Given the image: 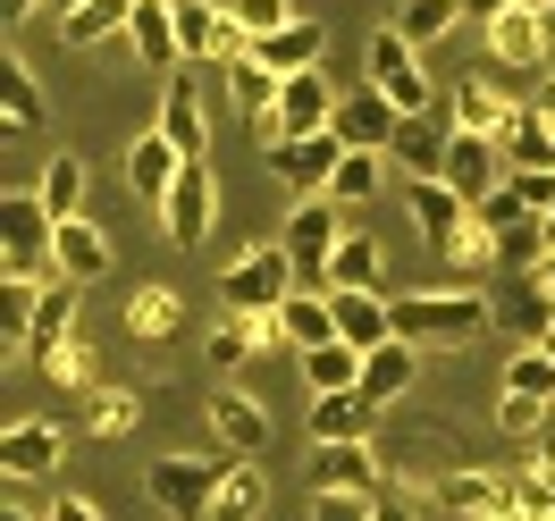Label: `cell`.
<instances>
[{
    "mask_svg": "<svg viewBox=\"0 0 555 521\" xmlns=\"http://www.w3.org/2000/svg\"><path fill=\"white\" fill-rule=\"evenodd\" d=\"M488 328L480 286H429V295H396V337L404 346H472Z\"/></svg>",
    "mask_w": 555,
    "mask_h": 521,
    "instance_id": "1",
    "label": "cell"
},
{
    "mask_svg": "<svg viewBox=\"0 0 555 521\" xmlns=\"http://www.w3.org/2000/svg\"><path fill=\"white\" fill-rule=\"evenodd\" d=\"M228 463H236V454H169V463H152V471H143L152 513H169V521H210Z\"/></svg>",
    "mask_w": 555,
    "mask_h": 521,
    "instance_id": "2",
    "label": "cell"
},
{
    "mask_svg": "<svg viewBox=\"0 0 555 521\" xmlns=\"http://www.w3.org/2000/svg\"><path fill=\"white\" fill-rule=\"evenodd\" d=\"M51 227L60 219H51L42 194H0V270L51 286Z\"/></svg>",
    "mask_w": 555,
    "mask_h": 521,
    "instance_id": "3",
    "label": "cell"
},
{
    "mask_svg": "<svg viewBox=\"0 0 555 521\" xmlns=\"http://www.w3.org/2000/svg\"><path fill=\"white\" fill-rule=\"evenodd\" d=\"M219 295H228V312H278L295 295V252L286 244H244L219 270Z\"/></svg>",
    "mask_w": 555,
    "mask_h": 521,
    "instance_id": "4",
    "label": "cell"
},
{
    "mask_svg": "<svg viewBox=\"0 0 555 521\" xmlns=\"http://www.w3.org/2000/svg\"><path fill=\"white\" fill-rule=\"evenodd\" d=\"M362 68H371V84H379L404 118H421V109L438 102V84H429V68H421V51L396 35V26H379V35L362 42Z\"/></svg>",
    "mask_w": 555,
    "mask_h": 521,
    "instance_id": "5",
    "label": "cell"
},
{
    "mask_svg": "<svg viewBox=\"0 0 555 521\" xmlns=\"http://www.w3.org/2000/svg\"><path fill=\"white\" fill-rule=\"evenodd\" d=\"M261 160H270V177L295 194V203H312V194H328L346 143H337V135H278V143H261Z\"/></svg>",
    "mask_w": 555,
    "mask_h": 521,
    "instance_id": "6",
    "label": "cell"
},
{
    "mask_svg": "<svg viewBox=\"0 0 555 521\" xmlns=\"http://www.w3.org/2000/svg\"><path fill=\"white\" fill-rule=\"evenodd\" d=\"M555 26H547V0H514L505 17H488V68H547Z\"/></svg>",
    "mask_w": 555,
    "mask_h": 521,
    "instance_id": "7",
    "label": "cell"
},
{
    "mask_svg": "<svg viewBox=\"0 0 555 521\" xmlns=\"http://www.w3.org/2000/svg\"><path fill=\"white\" fill-rule=\"evenodd\" d=\"M286 252H295V278H328V261H337V244H346V210L328 203V194H312V203H295V219H286Z\"/></svg>",
    "mask_w": 555,
    "mask_h": 521,
    "instance_id": "8",
    "label": "cell"
},
{
    "mask_svg": "<svg viewBox=\"0 0 555 521\" xmlns=\"http://www.w3.org/2000/svg\"><path fill=\"white\" fill-rule=\"evenodd\" d=\"M337 102H346V93L328 84V68L286 76V84H278V118H270V135H261V143H278V135H328Z\"/></svg>",
    "mask_w": 555,
    "mask_h": 521,
    "instance_id": "9",
    "label": "cell"
},
{
    "mask_svg": "<svg viewBox=\"0 0 555 521\" xmlns=\"http://www.w3.org/2000/svg\"><path fill=\"white\" fill-rule=\"evenodd\" d=\"M210 219H219V177H210V160H185V177L169 185V203H160V227H169V244H194L210 236Z\"/></svg>",
    "mask_w": 555,
    "mask_h": 521,
    "instance_id": "10",
    "label": "cell"
},
{
    "mask_svg": "<svg viewBox=\"0 0 555 521\" xmlns=\"http://www.w3.org/2000/svg\"><path fill=\"white\" fill-rule=\"evenodd\" d=\"M396 127H404V109L387 102L379 84H353L346 102H337V118H328V135L346 143V152H387V143H396Z\"/></svg>",
    "mask_w": 555,
    "mask_h": 521,
    "instance_id": "11",
    "label": "cell"
},
{
    "mask_svg": "<svg viewBox=\"0 0 555 521\" xmlns=\"http://www.w3.org/2000/svg\"><path fill=\"white\" fill-rule=\"evenodd\" d=\"M210 446L236 454V463H261V446H270V413H261V395L219 387V395H210Z\"/></svg>",
    "mask_w": 555,
    "mask_h": 521,
    "instance_id": "12",
    "label": "cell"
},
{
    "mask_svg": "<svg viewBox=\"0 0 555 521\" xmlns=\"http://www.w3.org/2000/svg\"><path fill=\"white\" fill-rule=\"evenodd\" d=\"M177 42H185V60H219V68L253 51L244 26L228 17V0H219V9H210V0H177Z\"/></svg>",
    "mask_w": 555,
    "mask_h": 521,
    "instance_id": "13",
    "label": "cell"
},
{
    "mask_svg": "<svg viewBox=\"0 0 555 521\" xmlns=\"http://www.w3.org/2000/svg\"><path fill=\"white\" fill-rule=\"evenodd\" d=\"M505 177H514V160H505V143H496V135H463V127H454V152H447V185L463 194V203H488V194H496Z\"/></svg>",
    "mask_w": 555,
    "mask_h": 521,
    "instance_id": "14",
    "label": "cell"
},
{
    "mask_svg": "<svg viewBox=\"0 0 555 521\" xmlns=\"http://www.w3.org/2000/svg\"><path fill=\"white\" fill-rule=\"evenodd\" d=\"M328 303H337V337L346 346L379 353L396 337V295H379V286H328Z\"/></svg>",
    "mask_w": 555,
    "mask_h": 521,
    "instance_id": "15",
    "label": "cell"
},
{
    "mask_svg": "<svg viewBox=\"0 0 555 521\" xmlns=\"http://www.w3.org/2000/svg\"><path fill=\"white\" fill-rule=\"evenodd\" d=\"M413 227L429 252H454L463 244V227H472V203L454 194L447 177H413Z\"/></svg>",
    "mask_w": 555,
    "mask_h": 521,
    "instance_id": "16",
    "label": "cell"
},
{
    "mask_svg": "<svg viewBox=\"0 0 555 521\" xmlns=\"http://www.w3.org/2000/svg\"><path fill=\"white\" fill-rule=\"evenodd\" d=\"M109 270V236L76 210V219H60L51 227V278H76V286H93Z\"/></svg>",
    "mask_w": 555,
    "mask_h": 521,
    "instance_id": "17",
    "label": "cell"
},
{
    "mask_svg": "<svg viewBox=\"0 0 555 521\" xmlns=\"http://www.w3.org/2000/svg\"><path fill=\"white\" fill-rule=\"evenodd\" d=\"M438 505L463 521H505V505H514V471H447L438 480Z\"/></svg>",
    "mask_w": 555,
    "mask_h": 521,
    "instance_id": "18",
    "label": "cell"
},
{
    "mask_svg": "<svg viewBox=\"0 0 555 521\" xmlns=\"http://www.w3.org/2000/svg\"><path fill=\"white\" fill-rule=\"evenodd\" d=\"M387 404H371L362 387H346V395H312V446H353V438H371L379 429Z\"/></svg>",
    "mask_w": 555,
    "mask_h": 521,
    "instance_id": "19",
    "label": "cell"
},
{
    "mask_svg": "<svg viewBox=\"0 0 555 521\" xmlns=\"http://www.w3.org/2000/svg\"><path fill=\"white\" fill-rule=\"evenodd\" d=\"M160 135H169L185 160L210 152V109H203V84H194V76H169V93H160Z\"/></svg>",
    "mask_w": 555,
    "mask_h": 521,
    "instance_id": "20",
    "label": "cell"
},
{
    "mask_svg": "<svg viewBox=\"0 0 555 521\" xmlns=\"http://www.w3.org/2000/svg\"><path fill=\"white\" fill-rule=\"evenodd\" d=\"M278 84H286V76L261 68L253 51H244V60H228V109H236L253 135H270V118H278Z\"/></svg>",
    "mask_w": 555,
    "mask_h": 521,
    "instance_id": "21",
    "label": "cell"
},
{
    "mask_svg": "<svg viewBox=\"0 0 555 521\" xmlns=\"http://www.w3.org/2000/svg\"><path fill=\"white\" fill-rule=\"evenodd\" d=\"M177 177H185V152H177L160 127L127 143V185H135L143 203H169V185H177Z\"/></svg>",
    "mask_w": 555,
    "mask_h": 521,
    "instance_id": "22",
    "label": "cell"
},
{
    "mask_svg": "<svg viewBox=\"0 0 555 521\" xmlns=\"http://www.w3.org/2000/svg\"><path fill=\"white\" fill-rule=\"evenodd\" d=\"M261 346H278V312H228L210 328V370L228 379V370H244Z\"/></svg>",
    "mask_w": 555,
    "mask_h": 521,
    "instance_id": "23",
    "label": "cell"
},
{
    "mask_svg": "<svg viewBox=\"0 0 555 521\" xmlns=\"http://www.w3.org/2000/svg\"><path fill=\"white\" fill-rule=\"evenodd\" d=\"M60 446H68V438H60L51 420H17V429L0 438V471L26 487V480H42V471H60Z\"/></svg>",
    "mask_w": 555,
    "mask_h": 521,
    "instance_id": "24",
    "label": "cell"
},
{
    "mask_svg": "<svg viewBox=\"0 0 555 521\" xmlns=\"http://www.w3.org/2000/svg\"><path fill=\"white\" fill-rule=\"evenodd\" d=\"M76 337V278H51L42 286V303H35V328H26V362H51V353Z\"/></svg>",
    "mask_w": 555,
    "mask_h": 521,
    "instance_id": "25",
    "label": "cell"
},
{
    "mask_svg": "<svg viewBox=\"0 0 555 521\" xmlns=\"http://www.w3.org/2000/svg\"><path fill=\"white\" fill-rule=\"evenodd\" d=\"M143 68H185V42H177V0H135V26H127Z\"/></svg>",
    "mask_w": 555,
    "mask_h": 521,
    "instance_id": "26",
    "label": "cell"
},
{
    "mask_svg": "<svg viewBox=\"0 0 555 521\" xmlns=\"http://www.w3.org/2000/svg\"><path fill=\"white\" fill-rule=\"evenodd\" d=\"M421 379V346H404V337H387L379 353H362V395L371 404H404Z\"/></svg>",
    "mask_w": 555,
    "mask_h": 521,
    "instance_id": "27",
    "label": "cell"
},
{
    "mask_svg": "<svg viewBox=\"0 0 555 521\" xmlns=\"http://www.w3.org/2000/svg\"><path fill=\"white\" fill-rule=\"evenodd\" d=\"M0 127H9V135H42V127H51V102H42V84L26 76L17 51L0 60Z\"/></svg>",
    "mask_w": 555,
    "mask_h": 521,
    "instance_id": "28",
    "label": "cell"
},
{
    "mask_svg": "<svg viewBox=\"0 0 555 521\" xmlns=\"http://www.w3.org/2000/svg\"><path fill=\"white\" fill-rule=\"evenodd\" d=\"M496 143H505L514 169H555V118L539 102H514V118L496 127Z\"/></svg>",
    "mask_w": 555,
    "mask_h": 521,
    "instance_id": "29",
    "label": "cell"
},
{
    "mask_svg": "<svg viewBox=\"0 0 555 521\" xmlns=\"http://www.w3.org/2000/svg\"><path fill=\"white\" fill-rule=\"evenodd\" d=\"M253 60H261V68H278V76H304V68H320V60H328V26H320V17H295L286 35L253 42Z\"/></svg>",
    "mask_w": 555,
    "mask_h": 521,
    "instance_id": "30",
    "label": "cell"
},
{
    "mask_svg": "<svg viewBox=\"0 0 555 521\" xmlns=\"http://www.w3.org/2000/svg\"><path fill=\"white\" fill-rule=\"evenodd\" d=\"M127 26H135V0H85V9L60 17V42H68V51H102V42H118Z\"/></svg>",
    "mask_w": 555,
    "mask_h": 521,
    "instance_id": "31",
    "label": "cell"
},
{
    "mask_svg": "<svg viewBox=\"0 0 555 521\" xmlns=\"http://www.w3.org/2000/svg\"><path fill=\"white\" fill-rule=\"evenodd\" d=\"M312 487H362V496H379V454H371V438L320 446L312 454Z\"/></svg>",
    "mask_w": 555,
    "mask_h": 521,
    "instance_id": "32",
    "label": "cell"
},
{
    "mask_svg": "<svg viewBox=\"0 0 555 521\" xmlns=\"http://www.w3.org/2000/svg\"><path fill=\"white\" fill-rule=\"evenodd\" d=\"M278 337L295 353L337 346V303H328V295H286V303H278Z\"/></svg>",
    "mask_w": 555,
    "mask_h": 521,
    "instance_id": "33",
    "label": "cell"
},
{
    "mask_svg": "<svg viewBox=\"0 0 555 521\" xmlns=\"http://www.w3.org/2000/svg\"><path fill=\"white\" fill-rule=\"evenodd\" d=\"M387 152L404 160V177H447L454 135H438V127H429V109H421V118H404V127H396V143H387Z\"/></svg>",
    "mask_w": 555,
    "mask_h": 521,
    "instance_id": "34",
    "label": "cell"
},
{
    "mask_svg": "<svg viewBox=\"0 0 555 521\" xmlns=\"http://www.w3.org/2000/svg\"><path fill=\"white\" fill-rule=\"evenodd\" d=\"M505 118H514V102H505L488 76H463V84H454V127H463V135H496Z\"/></svg>",
    "mask_w": 555,
    "mask_h": 521,
    "instance_id": "35",
    "label": "cell"
},
{
    "mask_svg": "<svg viewBox=\"0 0 555 521\" xmlns=\"http://www.w3.org/2000/svg\"><path fill=\"white\" fill-rule=\"evenodd\" d=\"M454 26H463V0H396V35L413 42V51L447 42Z\"/></svg>",
    "mask_w": 555,
    "mask_h": 521,
    "instance_id": "36",
    "label": "cell"
},
{
    "mask_svg": "<svg viewBox=\"0 0 555 521\" xmlns=\"http://www.w3.org/2000/svg\"><path fill=\"white\" fill-rule=\"evenodd\" d=\"M143 420V395L135 387H85V429H93V438H127V429H135Z\"/></svg>",
    "mask_w": 555,
    "mask_h": 521,
    "instance_id": "37",
    "label": "cell"
},
{
    "mask_svg": "<svg viewBox=\"0 0 555 521\" xmlns=\"http://www.w3.org/2000/svg\"><path fill=\"white\" fill-rule=\"evenodd\" d=\"M304 379H312V395H346V387H362V346H312L304 353Z\"/></svg>",
    "mask_w": 555,
    "mask_h": 521,
    "instance_id": "38",
    "label": "cell"
},
{
    "mask_svg": "<svg viewBox=\"0 0 555 521\" xmlns=\"http://www.w3.org/2000/svg\"><path fill=\"white\" fill-rule=\"evenodd\" d=\"M379 177H387V152H346L337 177H328V203H337V210H362L371 194H379Z\"/></svg>",
    "mask_w": 555,
    "mask_h": 521,
    "instance_id": "39",
    "label": "cell"
},
{
    "mask_svg": "<svg viewBox=\"0 0 555 521\" xmlns=\"http://www.w3.org/2000/svg\"><path fill=\"white\" fill-rule=\"evenodd\" d=\"M261 505H270V480H261L253 463H228V480H219V505H210V521H261Z\"/></svg>",
    "mask_w": 555,
    "mask_h": 521,
    "instance_id": "40",
    "label": "cell"
},
{
    "mask_svg": "<svg viewBox=\"0 0 555 521\" xmlns=\"http://www.w3.org/2000/svg\"><path fill=\"white\" fill-rule=\"evenodd\" d=\"M177 320H185V312H177V295H169V286H135V295H127V328H135L143 346L177 337Z\"/></svg>",
    "mask_w": 555,
    "mask_h": 521,
    "instance_id": "41",
    "label": "cell"
},
{
    "mask_svg": "<svg viewBox=\"0 0 555 521\" xmlns=\"http://www.w3.org/2000/svg\"><path fill=\"white\" fill-rule=\"evenodd\" d=\"M328 286H379V236H362V227H346V244H337V261H328Z\"/></svg>",
    "mask_w": 555,
    "mask_h": 521,
    "instance_id": "42",
    "label": "cell"
},
{
    "mask_svg": "<svg viewBox=\"0 0 555 521\" xmlns=\"http://www.w3.org/2000/svg\"><path fill=\"white\" fill-rule=\"evenodd\" d=\"M35 194L51 203V219H76V210H85V160H76V152H60V160L42 169Z\"/></svg>",
    "mask_w": 555,
    "mask_h": 521,
    "instance_id": "43",
    "label": "cell"
},
{
    "mask_svg": "<svg viewBox=\"0 0 555 521\" xmlns=\"http://www.w3.org/2000/svg\"><path fill=\"white\" fill-rule=\"evenodd\" d=\"M505 395H539V404H555V353L547 346H521L514 362H505Z\"/></svg>",
    "mask_w": 555,
    "mask_h": 521,
    "instance_id": "44",
    "label": "cell"
},
{
    "mask_svg": "<svg viewBox=\"0 0 555 521\" xmlns=\"http://www.w3.org/2000/svg\"><path fill=\"white\" fill-rule=\"evenodd\" d=\"M228 17L244 26V42H270V35H286L304 9H295V0H228Z\"/></svg>",
    "mask_w": 555,
    "mask_h": 521,
    "instance_id": "45",
    "label": "cell"
},
{
    "mask_svg": "<svg viewBox=\"0 0 555 521\" xmlns=\"http://www.w3.org/2000/svg\"><path fill=\"white\" fill-rule=\"evenodd\" d=\"M35 303H42V286H35V278H9V286H0V337H9V353L26 346V328H35Z\"/></svg>",
    "mask_w": 555,
    "mask_h": 521,
    "instance_id": "46",
    "label": "cell"
},
{
    "mask_svg": "<svg viewBox=\"0 0 555 521\" xmlns=\"http://www.w3.org/2000/svg\"><path fill=\"white\" fill-rule=\"evenodd\" d=\"M42 379H51V387H102V379H93V346H85V328L42 362Z\"/></svg>",
    "mask_w": 555,
    "mask_h": 521,
    "instance_id": "47",
    "label": "cell"
},
{
    "mask_svg": "<svg viewBox=\"0 0 555 521\" xmlns=\"http://www.w3.org/2000/svg\"><path fill=\"white\" fill-rule=\"evenodd\" d=\"M496 252H505L514 270H539V261L555 252V244H547V219H521V227H505V236H496Z\"/></svg>",
    "mask_w": 555,
    "mask_h": 521,
    "instance_id": "48",
    "label": "cell"
},
{
    "mask_svg": "<svg viewBox=\"0 0 555 521\" xmlns=\"http://www.w3.org/2000/svg\"><path fill=\"white\" fill-rule=\"evenodd\" d=\"M472 219H480L488 236H505V227H521V219H539V210L521 203V194H514V177H505V185H496L488 203H472Z\"/></svg>",
    "mask_w": 555,
    "mask_h": 521,
    "instance_id": "49",
    "label": "cell"
},
{
    "mask_svg": "<svg viewBox=\"0 0 555 521\" xmlns=\"http://www.w3.org/2000/svg\"><path fill=\"white\" fill-rule=\"evenodd\" d=\"M312 521H379V496H362V487H320Z\"/></svg>",
    "mask_w": 555,
    "mask_h": 521,
    "instance_id": "50",
    "label": "cell"
},
{
    "mask_svg": "<svg viewBox=\"0 0 555 521\" xmlns=\"http://www.w3.org/2000/svg\"><path fill=\"white\" fill-rule=\"evenodd\" d=\"M505 521H555V487H539L530 471H514V505H505Z\"/></svg>",
    "mask_w": 555,
    "mask_h": 521,
    "instance_id": "51",
    "label": "cell"
},
{
    "mask_svg": "<svg viewBox=\"0 0 555 521\" xmlns=\"http://www.w3.org/2000/svg\"><path fill=\"white\" fill-rule=\"evenodd\" d=\"M496 420H505V438H539V429H547V404H539V395H505Z\"/></svg>",
    "mask_w": 555,
    "mask_h": 521,
    "instance_id": "52",
    "label": "cell"
},
{
    "mask_svg": "<svg viewBox=\"0 0 555 521\" xmlns=\"http://www.w3.org/2000/svg\"><path fill=\"white\" fill-rule=\"evenodd\" d=\"M514 194L547 219V210H555V169H514Z\"/></svg>",
    "mask_w": 555,
    "mask_h": 521,
    "instance_id": "53",
    "label": "cell"
},
{
    "mask_svg": "<svg viewBox=\"0 0 555 521\" xmlns=\"http://www.w3.org/2000/svg\"><path fill=\"white\" fill-rule=\"evenodd\" d=\"M521 471H530L539 487H555V429H539V438H530V463H521Z\"/></svg>",
    "mask_w": 555,
    "mask_h": 521,
    "instance_id": "54",
    "label": "cell"
},
{
    "mask_svg": "<svg viewBox=\"0 0 555 521\" xmlns=\"http://www.w3.org/2000/svg\"><path fill=\"white\" fill-rule=\"evenodd\" d=\"M42 521H102V505H93V496H60Z\"/></svg>",
    "mask_w": 555,
    "mask_h": 521,
    "instance_id": "55",
    "label": "cell"
},
{
    "mask_svg": "<svg viewBox=\"0 0 555 521\" xmlns=\"http://www.w3.org/2000/svg\"><path fill=\"white\" fill-rule=\"evenodd\" d=\"M505 9H514V0H463V17H480V26H488V17H505Z\"/></svg>",
    "mask_w": 555,
    "mask_h": 521,
    "instance_id": "56",
    "label": "cell"
},
{
    "mask_svg": "<svg viewBox=\"0 0 555 521\" xmlns=\"http://www.w3.org/2000/svg\"><path fill=\"white\" fill-rule=\"evenodd\" d=\"M379 521H421V513L404 505V496H379Z\"/></svg>",
    "mask_w": 555,
    "mask_h": 521,
    "instance_id": "57",
    "label": "cell"
},
{
    "mask_svg": "<svg viewBox=\"0 0 555 521\" xmlns=\"http://www.w3.org/2000/svg\"><path fill=\"white\" fill-rule=\"evenodd\" d=\"M35 9H42V0H0V17H9V26H26Z\"/></svg>",
    "mask_w": 555,
    "mask_h": 521,
    "instance_id": "58",
    "label": "cell"
},
{
    "mask_svg": "<svg viewBox=\"0 0 555 521\" xmlns=\"http://www.w3.org/2000/svg\"><path fill=\"white\" fill-rule=\"evenodd\" d=\"M530 278H539V295H547V303H555V252H547V261H539V270H530Z\"/></svg>",
    "mask_w": 555,
    "mask_h": 521,
    "instance_id": "59",
    "label": "cell"
},
{
    "mask_svg": "<svg viewBox=\"0 0 555 521\" xmlns=\"http://www.w3.org/2000/svg\"><path fill=\"white\" fill-rule=\"evenodd\" d=\"M530 102H539V109H547V118H555V68L539 76V93H530Z\"/></svg>",
    "mask_w": 555,
    "mask_h": 521,
    "instance_id": "60",
    "label": "cell"
},
{
    "mask_svg": "<svg viewBox=\"0 0 555 521\" xmlns=\"http://www.w3.org/2000/svg\"><path fill=\"white\" fill-rule=\"evenodd\" d=\"M51 9H60V17H68V9H85V0H51Z\"/></svg>",
    "mask_w": 555,
    "mask_h": 521,
    "instance_id": "61",
    "label": "cell"
},
{
    "mask_svg": "<svg viewBox=\"0 0 555 521\" xmlns=\"http://www.w3.org/2000/svg\"><path fill=\"white\" fill-rule=\"evenodd\" d=\"M0 521H26V513H17V496H9V513H0Z\"/></svg>",
    "mask_w": 555,
    "mask_h": 521,
    "instance_id": "62",
    "label": "cell"
},
{
    "mask_svg": "<svg viewBox=\"0 0 555 521\" xmlns=\"http://www.w3.org/2000/svg\"><path fill=\"white\" fill-rule=\"evenodd\" d=\"M539 346H547V353H555V328H547V337H539Z\"/></svg>",
    "mask_w": 555,
    "mask_h": 521,
    "instance_id": "63",
    "label": "cell"
}]
</instances>
